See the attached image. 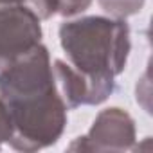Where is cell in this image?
<instances>
[{
    "instance_id": "cell-4",
    "label": "cell",
    "mask_w": 153,
    "mask_h": 153,
    "mask_svg": "<svg viewBox=\"0 0 153 153\" xmlns=\"http://www.w3.org/2000/svg\"><path fill=\"white\" fill-rule=\"evenodd\" d=\"M40 22L24 4L0 6V61H11L42 43Z\"/></svg>"
},
{
    "instance_id": "cell-2",
    "label": "cell",
    "mask_w": 153,
    "mask_h": 153,
    "mask_svg": "<svg viewBox=\"0 0 153 153\" xmlns=\"http://www.w3.org/2000/svg\"><path fill=\"white\" fill-rule=\"evenodd\" d=\"M13 123L7 142L16 151H38L58 142L67 126V105L56 87L4 105Z\"/></svg>"
},
{
    "instance_id": "cell-1",
    "label": "cell",
    "mask_w": 153,
    "mask_h": 153,
    "mask_svg": "<svg viewBox=\"0 0 153 153\" xmlns=\"http://www.w3.org/2000/svg\"><path fill=\"white\" fill-rule=\"evenodd\" d=\"M59 43L70 65L90 85V105L105 103L115 90L131 51L130 25L121 18L81 16L59 25Z\"/></svg>"
},
{
    "instance_id": "cell-9",
    "label": "cell",
    "mask_w": 153,
    "mask_h": 153,
    "mask_svg": "<svg viewBox=\"0 0 153 153\" xmlns=\"http://www.w3.org/2000/svg\"><path fill=\"white\" fill-rule=\"evenodd\" d=\"M25 0H0V6H11V4H24Z\"/></svg>"
},
{
    "instance_id": "cell-6",
    "label": "cell",
    "mask_w": 153,
    "mask_h": 153,
    "mask_svg": "<svg viewBox=\"0 0 153 153\" xmlns=\"http://www.w3.org/2000/svg\"><path fill=\"white\" fill-rule=\"evenodd\" d=\"M31 9L40 20H49L56 15L59 16H76L87 11L92 0H29Z\"/></svg>"
},
{
    "instance_id": "cell-7",
    "label": "cell",
    "mask_w": 153,
    "mask_h": 153,
    "mask_svg": "<svg viewBox=\"0 0 153 153\" xmlns=\"http://www.w3.org/2000/svg\"><path fill=\"white\" fill-rule=\"evenodd\" d=\"M146 0H97V4L105 13H108L112 18L126 20L128 16H133L140 13Z\"/></svg>"
},
{
    "instance_id": "cell-5",
    "label": "cell",
    "mask_w": 153,
    "mask_h": 153,
    "mask_svg": "<svg viewBox=\"0 0 153 153\" xmlns=\"http://www.w3.org/2000/svg\"><path fill=\"white\" fill-rule=\"evenodd\" d=\"M52 78L54 87L67 108L74 110L90 105V85L85 76L78 72L72 65L65 63L63 59H56L52 65Z\"/></svg>"
},
{
    "instance_id": "cell-3",
    "label": "cell",
    "mask_w": 153,
    "mask_h": 153,
    "mask_svg": "<svg viewBox=\"0 0 153 153\" xmlns=\"http://www.w3.org/2000/svg\"><path fill=\"white\" fill-rule=\"evenodd\" d=\"M135 144V121L117 106L101 110L87 135L74 139L68 151H128Z\"/></svg>"
},
{
    "instance_id": "cell-8",
    "label": "cell",
    "mask_w": 153,
    "mask_h": 153,
    "mask_svg": "<svg viewBox=\"0 0 153 153\" xmlns=\"http://www.w3.org/2000/svg\"><path fill=\"white\" fill-rule=\"evenodd\" d=\"M11 137H13V123H11L7 108L0 101V149H2L4 144L11 140Z\"/></svg>"
}]
</instances>
